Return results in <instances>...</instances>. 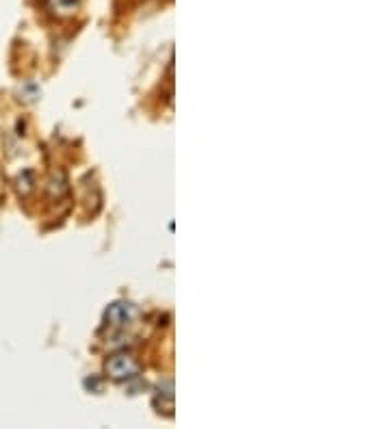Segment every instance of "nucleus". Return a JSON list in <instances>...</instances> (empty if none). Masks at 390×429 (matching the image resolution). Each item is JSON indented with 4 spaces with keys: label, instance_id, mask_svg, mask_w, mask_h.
<instances>
[{
    "label": "nucleus",
    "instance_id": "obj_1",
    "mask_svg": "<svg viewBox=\"0 0 390 429\" xmlns=\"http://www.w3.org/2000/svg\"><path fill=\"white\" fill-rule=\"evenodd\" d=\"M104 371L113 382H128L139 375V362L128 354H115L106 360Z\"/></svg>",
    "mask_w": 390,
    "mask_h": 429
},
{
    "label": "nucleus",
    "instance_id": "obj_2",
    "mask_svg": "<svg viewBox=\"0 0 390 429\" xmlns=\"http://www.w3.org/2000/svg\"><path fill=\"white\" fill-rule=\"evenodd\" d=\"M135 306L133 304H126V301H117V304H111L109 310H106V325L111 328H126L133 319H135Z\"/></svg>",
    "mask_w": 390,
    "mask_h": 429
},
{
    "label": "nucleus",
    "instance_id": "obj_3",
    "mask_svg": "<svg viewBox=\"0 0 390 429\" xmlns=\"http://www.w3.org/2000/svg\"><path fill=\"white\" fill-rule=\"evenodd\" d=\"M80 5V0H46V7L52 15H72Z\"/></svg>",
    "mask_w": 390,
    "mask_h": 429
}]
</instances>
